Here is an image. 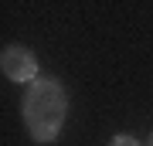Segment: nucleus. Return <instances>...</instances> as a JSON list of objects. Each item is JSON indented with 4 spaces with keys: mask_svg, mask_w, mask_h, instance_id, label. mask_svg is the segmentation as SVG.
<instances>
[{
    "mask_svg": "<svg viewBox=\"0 0 153 146\" xmlns=\"http://www.w3.org/2000/svg\"><path fill=\"white\" fill-rule=\"evenodd\" d=\"M21 116H24V129L31 133V139L38 143H55L68 119V95L65 85L51 75H38L24 88V102H21Z\"/></svg>",
    "mask_w": 153,
    "mask_h": 146,
    "instance_id": "obj_1",
    "label": "nucleus"
},
{
    "mask_svg": "<svg viewBox=\"0 0 153 146\" xmlns=\"http://www.w3.org/2000/svg\"><path fill=\"white\" fill-rule=\"evenodd\" d=\"M0 68H4V75L10 82H31L38 78V58H34L31 48H24V44H10V48H4L0 54Z\"/></svg>",
    "mask_w": 153,
    "mask_h": 146,
    "instance_id": "obj_2",
    "label": "nucleus"
},
{
    "mask_svg": "<svg viewBox=\"0 0 153 146\" xmlns=\"http://www.w3.org/2000/svg\"><path fill=\"white\" fill-rule=\"evenodd\" d=\"M109 146H140V139H133V136L119 133V136H112V143H109Z\"/></svg>",
    "mask_w": 153,
    "mask_h": 146,
    "instance_id": "obj_3",
    "label": "nucleus"
},
{
    "mask_svg": "<svg viewBox=\"0 0 153 146\" xmlns=\"http://www.w3.org/2000/svg\"><path fill=\"white\" fill-rule=\"evenodd\" d=\"M146 146H153V136H150V139H146Z\"/></svg>",
    "mask_w": 153,
    "mask_h": 146,
    "instance_id": "obj_4",
    "label": "nucleus"
}]
</instances>
